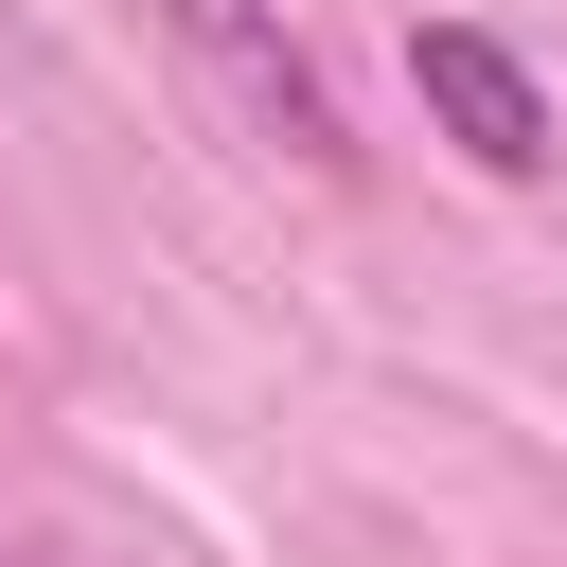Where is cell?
Wrapping results in <instances>:
<instances>
[{
	"label": "cell",
	"mask_w": 567,
	"mask_h": 567,
	"mask_svg": "<svg viewBox=\"0 0 567 567\" xmlns=\"http://www.w3.org/2000/svg\"><path fill=\"white\" fill-rule=\"evenodd\" d=\"M159 18H177V35H195V53H213V71H230V89H248V124H266V142H284V159H319V177H337V159H354V142H337V89H319V71H301V35H284V18H266V0H159Z\"/></svg>",
	"instance_id": "cell-2"
},
{
	"label": "cell",
	"mask_w": 567,
	"mask_h": 567,
	"mask_svg": "<svg viewBox=\"0 0 567 567\" xmlns=\"http://www.w3.org/2000/svg\"><path fill=\"white\" fill-rule=\"evenodd\" d=\"M408 89H425V124H443L478 177H549V89H532V53H496L478 18H425V35H408Z\"/></svg>",
	"instance_id": "cell-1"
}]
</instances>
